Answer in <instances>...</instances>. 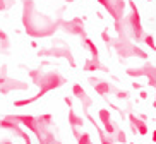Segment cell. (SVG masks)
Segmentation results:
<instances>
[{
	"label": "cell",
	"mask_w": 156,
	"mask_h": 144,
	"mask_svg": "<svg viewBox=\"0 0 156 144\" xmlns=\"http://www.w3.org/2000/svg\"><path fill=\"white\" fill-rule=\"evenodd\" d=\"M0 129L12 132V134H14L16 137L23 139V141H24V144H33V139H31V135L28 134V130H24V129H23V125H19V124H17L16 120H12V118H10V115L0 117Z\"/></svg>",
	"instance_id": "obj_2"
},
{
	"label": "cell",
	"mask_w": 156,
	"mask_h": 144,
	"mask_svg": "<svg viewBox=\"0 0 156 144\" xmlns=\"http://www.w3.org/2000/svg\"><path fill=\"white\" fill-rule=\"evenodd\" d=\"M0 144H16V141L9 139V137H4V139H0Z\"/></svg>",
	"instance_id": "obj_11"
},
{
	"label": "cell",
	"mask_w": 156,
	"mask_h": 144,
	"mask_svg": "<svg viewBox=\"0 0 156 144\" xmlns=\"http://www.w3.org/2000/svg\"><path fill=\"white\" fill-rule=\"evenodd\" d=\"M136 130H137L139 135H147L149 134V127H147L146 120H141V118H137V122H136Z\"/></svg>",
	"instance_id": "obj_7"
},
{
	"label": "cell",
	"mask_w": 156,
	"mask_h": 144,
	"mask_svg": "<svg viewBox=\"0 0 156 144\" xmlns=\"http://www.w3.org/2000/svg\"><path fill=\"white\" fill-rule=\"evenodd\" d=\"M76 141H77V144H94L91 139V134L87 130H81V134H79V137Z\"/></svg>",
	"instance_id": "obj_8"
},
{
	"label": "cell",
	"mask_w": 156,
	"mask_h": 144,
	"mask_svg": "<svg viewBox=\"0 0 156 144\" xmlns=\"http://www.w3.org/2000/svg\"><path fill=\"white\" fill-rule=\"evenodd\" d=\"M84 124H86L84 117L77 115V113L70 108L69 110V125H70V129H84Z\"/></svg>",
	"instance_id": "obj_5"
},
{
	"label": "cell",
	"mask_w": 156,
	"mask_h": 144,
	"mask_svg": "<svg viewBox=\"0 0 156 144\" xmlns=\"http://www.w3.org/2000/svg\"><path fill=\"white\" fill-rule=\"evenodd\" d=\"M74 94L79 98V101H81V105H83V112L87 113V110H89V107H91V100L87 98V94L83 91V88H81L79 84L74 86Z\"/></svg>",
	"instance_id": "obj_4"
},
{
	"label": "cell",
	"mask_w": 156,
	"mask_h": 144,
	"mask_svg": "<svg viewBox=\"0 0 156 144\" xmlns=\"http://www.w3.org/2000/svg\"><path fill=\"white\" fill-rule=\"evenodd\" d=\"M119 98H127V93H119Z\"/></svg>",
	"instance_id": "obj_14"
},
{
	"label": "cell",
	"mask_w": 156,
	"mask_h": 144,
	"mask_svg": "<svg viewBox=\"0 0 156 144\" xmlns=\"http://www.w3.org/2000/svg\"><path fill=\"white\" fill-rule=\"evenodd\" d=\"M151 141L156 144V130H153V132H151Z\"/></svg>",
	"instance_id": "obj_12"
},
{
	"label": "cell",
	"mask_w": 156,
	"mask_h": 144,
	"mask_svg": "<svg viewBox=\"0 0 156 144\" xmlns=\"http://www.w3.org/2000/svg\"><path fill=\"white\" fill-rule=\"evenodd\" d=\"M110 91H112V88H110V84H108V83H100V84L96 86V93L101 94V96L110 94Z\"/></svg>",
	"instance_id": "obj_10"
},
{
	"label": "cell",
	"mask_w": 156,
	"mask_h": 144,
	"mask_svg": "<svg viewBox=\"0 0 156 144\" xmlns=\"http://www.w3.org/2000/svg\"><path fill=\"white\" fill-rule=\"evenodd\" d=\"M40 120H41L46 127L55 129V120H53V115H50V113H43V115H40Z\"/></svg>",
	"instance_id": "obj_9"
},
{
	"label": "cell",
	"mask_w": 156,
	"mask_h": 144,
	"mask_svg": "<svg viewBox=\"0 0 156 144\" xmlns=\"http://www.w3.org/2000/svg\"><path fill=\"white\" fill-rule=\"evenodd\" d=\"M98 118H100V122L103 124V130H105L106 134L113 135V132H115V129H117V125H115L113 120H112L110 110H106V108H101L100 112H98Z\"/></svg>",
	"instance_id": "obj_3"
},
{
	"label": "cell",
	"mask_w": 156,
	"mask_h": 144,
	"mask_svg": "<svg viewBox=\"0 0 156 144\" xmlns=\"http://www.w3.org/2000/svg\"><path fill=\"white\" fill-rule=\"evenodd\" d=\"M65 103H67V107H72V101H70V98H65Z\"/></svg>",
	"instance_id": "obj_13"
},
{
	"label": "cell",
	"mask_w": 156,
	"mask_h": 144,
	"mask_svg": "<svg viewBox=\"0 0 156 144\" xmlns=\"http://www.w3.org/2000/svg\"><path fill=\"white\" fill-rule=\"evenodd\" d=\"M12 120H16L19 125L26 127L34 137H36L38 144H62V141L55 135V130L46 127L40 117L34 115H10Z\"/></svg>",
	"instance_id": "obj_1"
},
{
	"label": "cell",
	"mask_w": 156,
	"mask_h": 144,
	"mask_svg": "<svg viewBox=\"0 0 156 144\" xmlns=\"http://www.w3.org/2000/svg\"><path fill=\"white\" fill-rule=\"evenodd\" d=\"M112 137H113L115 144H127V132H125L124 129H120V127L115 129V132H113Z\"/></svg>",
	"instance_id": "obj_6"
}]
</instances>
